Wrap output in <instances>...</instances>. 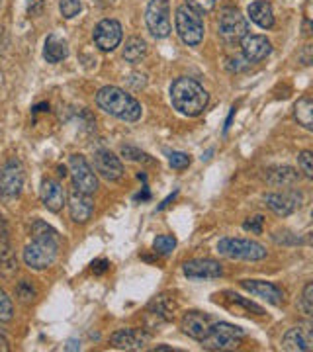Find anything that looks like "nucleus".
Instances as JSON below:
<instances>
[{"mask_svg":"<svg viewBox=\"0 0 313 352\" xmlns=\"http://www.w3.org/2000/svg\"><path fill=\"white\" fill-rule=\"evenodd\" d=\"M61 237L59 233L45 221L36 219L32 223V243L25 245L24 263L32 270H45L53 266L59 254Z\"/></svg>","mask_w":313,"mask_h":352,"instance_id":"obj_1","label":"nucleus"},{"mask_svg":"<svg viewBox=\"0 0 313 352\" xmlns=\"http://www.w3.org/2000/svg\"><path fill=\"white\" fill-rule=\"evenodd\" d=\"M171 102L178 113L188 118H198L208 108L210 94L198 80L180 76L171 85Z\"/></svg>","mask_w":313,"mask_h":352,"instance_id":"obj_2","label":"nucleus"},{"mask_svg":"<svg viewBox=\"0 0 313 352\" xmlns=\"http://www.w3.org/2000/svg\"><path fill=\"white\" fill-rule=\"evenodd\" d=\"M96 104L102 112L110 113L114 118L122 120V122H138L141 120L143 108L131 94H127L125 90L118 87H102L96 92Z\"/></svg>","mask_w":313,"mask_h":352,"instance_id":"obj_3","label":"nucleus"},{"mask_svg":"<svg viewBox=\"0 0 313 352\" xmlns=\"http://www.w3.org/2000/svg\"><path fill=\"white\" fill-rule=\"evenodd\" d=\"M175 24L178 38L182 39V43H186L188 47H196V45H200L202 41H204L206 28H204L202 14L192 10L186 4L176 8Z\"/></svg>","mask_w":313,"mask_h":352,"instance_id":"obj_4","label":"nucleus"},{"mask_svg":"<svg viewBox=\"0 0 313 352\" xmlns=\"http://www.w3.org/2000/svg\"><path fill=\"white\" fill-rule=\"evenodd\" d=\"M245 339V331L231 323H215L210 327L208 335L200 340L206 351H231L237 349Z\"/></svg>","mask_w":313,"mask_h":352,"instance_id":"obj_5","label":"nucleus"},{"mask_svg":"<svg viewBox=\"0 0 313 352\" xmlns=\"http://www.w3.org/2000/svg\"><path fill=\"white\" fill-rule=\"evenodd\" d=\"M217 252L233 261H247V263H257L266 258V249L261 243L250 239H233L226 237L217 243Z\"/></svg>","mask_w":313,"mask_h":352,"instance_id":"obj_6","label":"nucleus"},{"mask_svg":"<svg viewBox=\"0 0 313 352\" xmlns=\"http://www.w3.org/2000/svg\"><path fill=\"white\" fill-rule=\"evenodd\" d=\"M217 34L226 43H237L249 34V22L237 8H224L217 20Z\"/></svg>","mask_w":313,"mask_h":352,"instance_id":"obj_7","label":"nucleus"},{"mask_svg":"<svg viewBox=\"0 0 313 352\" xmlns=\"http://www.w3.org/2000/svg\"><path fill=\"white\" fill-rule=\"evenodd\" d=\"M69 173H71V178H73V186L78 192L92 196L98 190V176H96L94 168L88 164V161L83 155H71Z\"/></svg>","mask_w":313,"mask_h":352,"instance_id":"obj_8","label":"nucleus"},{"mask_svg":"<svg viewBox=\"0 0 313 352\" xmlns=\"http://www.w3.org/2000/svg\"><path fill=\"white\" fill-rule=\"evenodd\" d=\"M145 22L149 28L151 36L157 39H164L171 36V6L169 0H149Z\"/></svg>","mask_w":313,"mask_h":352,"instance_id":"obj_9","label":"nucleus"},{"mask_svg":"<svg viewBox=\"0 0 313 352\" xmlns=\"http://www.w3.org/2000/svg\"><path fill=\"white\" fill-rule=\"evenodd\" d=\"M24 186V166L18 159H10L0 170V198L14 200Z\"/></svg>","mask_w":313,"mask_h":352,"instance_id":"obj_10","label":"nucleus"},{"mask_svg":"<svg viewBox=\"0 0 313 352\" xmlns=\"http://www.w3.org/2000/svg\"><path fill=\"white\" fill-rule=\"evenodd\" d=\"M122 38H124L122 24L114 18L102 20L100 24L94 28V34H92V39L100 51H114L122 43Z\"/></svg>","mask_w":313,"mask_h":352,"instance_id":"obj_11","label":"nucleus"},{"mask_svg":"<svg viewBox=\"0 0 313 352\" xmlns=\"http://www.w3.org/2000/svg\"><path fill=\"white\" fill-rule=\"evenodd\" d=\"M266 208L276 214L278 217H288L294 212H298L301 208V201H303V196L301 192H296V190H288V192H276V194H266Z\"/></svg>","mask_w":313,"mask_h":352,"instance_id":"obj_12","label":"nucleus"},{"mask_svg":"<svg viewBox=\"0 0 313 352\" xmlns=\"http://www.w3.org/2000/svg\"><path fill=\"white\" fill-rule=\"evenodd\" d=\"M151 335L143 329H120L110 337V344L118 351H145Z\"/></svg>","mask_w":313,"mask_h":352,"instance_id":"obj_13","label":"nucleus"},{"mask_svg":"<svg viewBox=\"0 0 313 352\" xmlns=\"http://www.w3.org/2000/svg\"><path fill=\"white\" fill-rule=\"evenodd\" d=\"M94 170L108 182H118L124 178V164L108 149H98L94 153Z\"/></svg>","mask_w":313,"mask_h":352,"instance_id":"obj_14","label":"nucleus"},{"mask_svg":"<svg viewBox=\"0 0 313 352\" xmlns=\"http://www.w3.org/2000/svg\"><path fill=\"white\" fill-rule=\"evenodd\" d=\"M241 288L247 289L249 294L261 298L270 305H282L284 303V289L266 280H241Z\"/></svg>","mask_w":313,"mask_h":352,"instance_id":"obj_15","label":"nucleus"},{"mask_svg":"<svg viewBox=\"0 0 313 352\" xmlns=\"http://www.w3.org/2000/svg\"><path fill=\"white\" fill-rule=\"evenodd\" d=\"M282 349L290 352H310L313 349V331L310 323L292 327L282 339Z\"/></svg>","mask_w":313,"mask_h":352,"instance_id":"obj_16","label":"nucleus"},{"mask_svg":"<svg viewBox=\"0 0 313 352\" xmlns=\"http://www.w3.org/2000/svg\"><path fill=\"white\" fill-rule=\"evenodd\" d=\"M182 272H184V276L192 278V280H210V278L222 276L224 268L213 258H194V261L184 263Z\"/></svg>","mask_w":313,"mask_h":352,"instance_id":"obj_17","label":"nucleus"},{"mask_svg":"<svg viewBox=\"0 0 313 352\" xmlns=\"http://www.w3.org/2000/svg\"><path fill=\"white\" fill-rule=\"evenodd\" d=\"M241 50H243V57L249 63H259V61H263L272 53V43L264 36H250V34H247L245 38L241 39Z\"/></svg>","mask_w":313,"mask_h":352,"instance_id":"obj_18","label":"nucleus"},{"mask_svg":"<svg viewBox=\"0 0 313 352\" xmlns=\"http://www.w3.org/2000/svg\"><path fill=\"white\" fill-rule=\"evenodd\" d=\"M210 327H212L210 317L200 314V311H188V314H184V317H182V321H180L182 333L194 340L204 339V337L208 335Z\"/></svg>","mask_w":313,"mask_h":352,"instance_id":"obj_19","label":"nucleus"},{"mask_svg":"<svg viewBox=\"0 0 313 352\" xmlns=\"http://www.w3.org/2000/svg\"><path fill=\"white\" fill-rule=\"evenodd\" d=\"M39 196L43 206L53 212V214H59L65 206V190H63L61 182L53 180V178H45L41 182V190H39Z\"/></svg>","mask_w":313,"mask_h":352,"instance_id":"obj_20","label":"nucleus"},{"mask_svg":"<svg viewBox=\"0 0 313 352\" xmlns=\"http://www.w3.org/2000/svg\"><path fill=\"white\" fill-rule=\"evenodd\" d=\"M69 214L75 223H87L94 214V204L88 194H83L78 190H73L69 196Z\"/></svg>","mask_w":313,"mask_h":352,"instance_id":"obj_21","label":"nucleus"},{"mask_svg":"<svg viewBox=\"0 0 313 352\" xmlns=\"http://www.w3.org/2000/svg\"><path fill=\"white\" fill-rule=\"evenodd\" d=\"M250 22L263 28V30H272L274 28V10L270 6V2L266 0H255L250 2L249 8H247Z\"/></svg>","mask_w":313,"mask_h":352,"instance_id":"obj_22","label":"nucleus"},{"mask_svg":"<svg viewBox=\"0 0 313 352\" xmlns=\"http://www.w3.org/2000/svg\"><path fill=\"white\" fill-rule=\"evenodd\" d=\"M266 182L274 188H288L292 184L298 182L300 175L292 168V166H274L266 170Z\"/></svg>","mask_w":313,"mask_h":352,"instance_id":"obj_23","label":"nucleus"},{"mask_svg":"<svg viewBox=\"0 0 313 352\" xmlns=\"http://www.w3.org/2000/svg\"><path fill=\"white\" fill-rule=\"evenodd\" d=\"M69 57V45L67 41L57 36V34H51L50 38L45 39V45H43V59L47 63H59L63 59Z\"/></svg>","mask_w":313,"mask_h":352,"instance_id":"obj_24","label":"nucleus"},{"mask_svg":"<svg viewBox=\"0 0 313 352\" xmlns=\"http://www.w3.org/2000/svg\"><path fill=\"white\" fill-rule=\"evenodd\" d=\"M147 314L153 315L157 321H173L175 317V303L171 302L166 296H159L149 303Z\"/></svg>","mask_w":313,"mask_h":352,"instance_id":"obj_25","label":"nucleus"},{"mask_svg":"<svg viewBox=\"0 0 313 352\" xmlns=\"http://www.w3.org/2000/svg\"><path fill=\"white\" fill-rule=\"evenodd\" d=\"M294 120L305 129L313 127V100L310 96H301L300 100L294 104Z\"/></svg>","mask_w":313,"mask_h":352,"instance_id":"obj_26","label":"nucleus"},{"mask_svg":"<svg viewBox=\"0 0 313 352\" xmlns=\"http://www.w3.org/2000/svg\"><path fill=\"white\" fill-rule=\"evenodd\" d=\"M147 55V43L141 38H129L125 41L124 59L127 63H139Z\"/></svg>","mask_w":313,"mask_h":352,"instance_id":"obj_27","label":"nucleus"},{"mask_svg":"<svg viewBox=\"0 0 313 352\" xmlns=\"http://www.w3.org/2000/svg\"><path fill=\"white\" fill-rule=\"evenodd\" d=\"M0 264L16 268V263L10 258V252H8V233H6V226L2 221V215H0Z\"/></svg>","mask_w":313,"mask_h":352,"instance_id":"obj_28","label":"nucleus"},{"mask_svg":"<svg viewBox=\"0 0 313 352\" xmlns=\"http://www.w3.org/2000/svg\"><path fill=\"white\" fill-rule=\"evenodd\" d=\"M176 249V239L173 235H159L153 241V251L161 256H169Z\"/></svg>","mask_w":313,"mask_h":352,"instance_id":"obj_29","label":"nucleus"},{"mask_svg":"<svg viewBox=\"0 0 313 352\" xmlns=\"http://www.w3.org/2000/svg\"><path fill=\"white\" fill-rule=\"evenodd\" d=\"M14 317V303L10 296L0 288V323H8Z\"/></svg>","mask_w":313,"mask_h":352,"instance_id":"obj_30","label":"nucleus"},{"mask_svg":"<svg viewBox=\"0 0 313 352\" xmlns=\"http://www.w3.org/2000/svg\"><path fill=\"white\" fill-rule=\"evenodd\" d=\"M59 10H61L63 18L71 20L83 10V2L80 0H59Z\"/></svg>","mask_w":313,"mask_h":352,"instance_id":"obj_31","label":"nucleus"},{"mask_svg":"<svg viewBox=\"0 0 313 352\" xmlns=\"http://www.w3.org/2000/svg\"><path fill=\"white\" fill-rule=\"evenodd\" d=\"M16 296H18L20 302L32 303L34 302V298H36V288L32 286V282L22 280V282H18V286H16Z\"/></svg>","mask_w":313,"mask_h":352,"instance_id":"obj_32","label":"nucleus"},{"mask_svg":"<svg viewBox=\"0 0 313 352\" xmlns=\"http://www.w3.org/2000/svg\"><path fill=\"white\" fill-rule=\"evenodd\" d=\"M227 296V300L231 303H237V305H241L247 314H250V311H255L257 315H264V309L261 307V305H257V303H252L249 302V300H245V298H241V296H237V294H231V292H226Z\"/></svg>","mask_w":313,"mask_h":352,"instance_id":"obj_33","label":"nucleus"},{"mask_svg":"<svg viewBox=\"0 0 313 352\" xmlns=\"http://www.w3.org/2000/svg\"><path fill=\"white\" fill-rule=\"evenodd\" d=\"M122 155H124L127 161H136V163H151L153 161L147 153H143L138 147H133V145H124L122 147Z\"/></svg>","mask_w":313,"mask_h":352,"instance_id":"obj_34","label":"nucleus"},{"mask_svg":"<svg viewBox=\"0 0 313 352\" xmlns=\"http://www.w3.org/2000/svg\"><path fill=\"white\" fill-rule=\"evenodd\" d=\"M166 155H169V164H171L175 170H184V168H188V166H190V163H192L190 155H186V153L169 151Z\"/></svg>","mask_w":313,"mask_h":352,"instance_id":"obj_35","label":"nucleus"},{"mask_svg":"<svg viewBox=\"0 0 313 352\" xmlns=\"http://www.w3.org/2000/svg\"><path fill=\"white\" fill-rule=\"evenodd\" d=\"M301 309L305 315H313V282H307L301 292Z\"/></svg>","mask_w":313,"mask_h":352,"instance_id":"obj_36","label":"nucleus"},{"mask_svg":"<svg viewBox=\"0 0 313 352\" xmlns=\"http://www.w3.org/2000/svg\"><path fill=\"white\" fill-rule=\"evenodd\" d=\"M298 166L305 178H313V155L312 151H301L298 155Z\"/></svg>","mask_w":313,"mask_h":352,"instance_id":"obj_37","label":"nucleus"},{"mask_svg":"<svg viewBox=\"0 0 313 352\" xmlns=\"http://www.w3.org/2000/svg\"><path fill=\"white\" fill-rule=\"evenodd\" d=\"M186 6L198 14H208L215 8V0H186Z\"/></svg>","mask_w":313,"mask_h":352,"instance_id":"obj_38","label":"nucleus"},{"mask_svg":"<svg viewBox=\"0 0 313 352\" xmlns=\"http://www.w3.org/2000/svg\"><path fill=\"white\" fill-rule=\"evenodd\" d=\"M263 227H264L263 215H255V217H249V219L243 223V229H245V231L257 233V235H261V233H263Z\"/></svg>","mask_w":313,"mask_h":352,"instance_id":"obj_39","label":"nucleus"},{"mask_svg":"<svg viewBox=\"0 0 313 352\" xmlns=\"http://www.w3.org/2000/svg\"><path fill=\"white\" fill-rule=\"evenodd\" d=\"M272 239L276 241V243H284V245H296V243H300V237H296V235H292L290 231H278V233H274L272 235Z\"/></svg>","mask_w":313,"mask_h":352,"instance_id":"obj_40","label":"nucleus"},{"mask_svg":"<svg viewBox=\"0 0 313 352\" xmlns=\"http://www.w3.org/2000/svg\"><path fill=\"white\" fill-rule=\"evenodd\" d=\"M45 2L43 0H28V14L30 16H39L43 10Z\"/></svg>","mask_w":313,"mask_h":352,"instance_id":"obj_41","label":"nucleus"},{"mask_svg":"<svg viewBox=\"0 0 313 352\" xmlns=\"http://www.w3.org/2000/svg\"><path fill=\"white\" fill-rule=\"evenodd\" d=\"M229 71H245L247 67H249V61L243 57V59H239V57H235V59H229Z\"/></svg>","mask_w":313,"mask_h":352,"instance_id":"obj_42","label":"nucleus"},{"mask_svg":"<svg viewBox=\"0 0 313 352\" xmlns=\"http://www.w3.org/2000/svg\"><path fill=\"white\" fill-rule=\"evenodd\" d=\"M108 268H110V263H108L106 258H98V261L92 263V272H94V274H104Z\"/></svg>","mask_w":313,"mask_h":352,"instance_id":"obj_43","label":"nucleus"},{"mask_svg":"<svg viewBox=\"0 0 313 352\" xmlns=\"http://www.w3.org/2000/svg\"><path fill=\"white\" fill-rule=\"evenodd\" d=\"M301 63L312 65V45H305V50H303V55H301Z\"/></svg>","mask_w":313,"mask_h":352,"instance_id":"obj_44","label":"nucleus"},{"mask_svg":"<svg viewBox=\"0 0 313 352\" xmlns=\"http://www.w3.org/2000/svg\"><path fill=\"white\" fill-rule=\"evenodd\" d=\"M149 198H151V194L147 186H143V192H139L138 196H136V200L138 201H145V200H149Z\"/></svg>","mask_w":313,"mask_h":352,"instance_id":"obj_45","label":"nucleus"},{"mask_svg":"<svg viewBox=\"0 0 313 352\" xmlns=\"http://www.w3.org/2000/svg\"><path fill=\"white\" fill-rule=\"evenodd\" d=\"M65 351H80V342H76V340H69V342H67V346H65Z\"/></svg>","mask_w":313,"mask_h":352,"instance_id":"obj_46","label":"nucleus"},{"mask_svg":"<svg viewBox=\"0 0 313 352\" xmlns=\"http://www.w3.org/2000/svg\"><path fill=\"white\" fill-rule=\"evenodd\" d=\"M176 194H178V192H173V194H171V196H169V198H166V200H164L163 204H161V206H159V208H157V210H159V212H161V210H164V208H166V206H169V204H171V201L175 200V198H176Z\"/></svg>","mask_w":313,"mask_h":352,"instance_id":"obj_47","label":"nucleus"},{"mask_svg":"<svg viewBox=\"0 0 313 352\" xmlns=\"http://www.w3.org/2000/svg\"><path fill=\"white\" fill-rule=\"evenodd\" d=\"M8 351H10V344H8V340L0 335V352H8Z\"/></svg>","mask_w":313,"mask_h":352,"instance_id":"obj_48","label":"nucleus"},{"mask_svg":"<svg viewBox=\"0 0 313 352\" xmlns=\"http://www.w3.org/2000/svg\"><path fill=\"white\" fill-rule=\"evenodd\" d=\"M50 110V104L47 102H43V104H38L36 108H34V112L38 113V112H47Z\"/></svg>","mask_w":313,"mask_h":352,"instance_id":"obj_49","label":"nucleus"}]
</instances>
